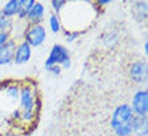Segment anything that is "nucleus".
<instances>
[{"instance_id": "obj_5", "label": "nucleus", "mask_w": 148, "mask_h": 136, "mask_svg": "<svg viewBox=\"0 0 148 136\" xmlns=\"http://www.w3.org/2000/svg\"><path fill=\"white\" fill-rule=\"evenodd\" d=\"M27 45L30 46H40L46 38V31H45V28L42 26H34V27L27 32Z\"/></svg>"}, {"instance_id": "obj_16", "label": "nucleus", "mask_w": 148, "mask_h": 136, "mask_svg": "<svg viewBox=\"0 0 148 136\" xmlns=\"http://www.w3.org/2000/svg\"><path fill=\"white\" fill-rule=\"evenodd\" d=\"M7 43V34L5 32H1L0 31V47L4 46Z\"/></svg>"}, {"instance_id": "obj_8", "label": "nucleus", "mask_w": 148, "mask_h": 136, "mask_svg": "<svg viewBox=\"0 0 148 136\" xmlns=\"http://www.w3.org/2000/svg\"><path fill=\"white\" fill-rule=\"evenodd\" d=\"M31 57V49L27 43L24 42L22 43L18 49H16V54H15V62L16 63H24L27 62Z\"/></svg>"}, {"instance_id": "obj_2", "label": "nucleus", "mask_w": 148, "mask_h": 136, "mask_svg": "<svg viewBox=\"0 0 148 136\" xmlns=\"http://www.w3.org/2000/svg\"><path fill=\"white\" fill-rule=\"evenodd\" d=\"M62 63L65 67H69L70 66V57H69V51H67L66 47L61 46V45H55L51 50L50 55L46 61V67L50 69L53 66H58Z\"/></svg>"}, {"instance_id": "obj_11", "label": "nucleus", "mask_w": 148, "mask_h": 136, "mask_svg": "<svg viewBox=\"0 0 148 136\" xmlns=\"http://www.w3.org/2000/svg\"><path fill=\"white\" fill-rule=\"evenodd\" d=\"M19 11V1L18 0H11V1H8L3 8V15L7 18V16H12L18 14Z\"/></svg>"}, {"instance_id": "obj_6", "label": "nucleus", "mask_w": 148, "mask_h": 136, "mask_svg": "<svg viewBox=\"0 0 148 136\" xmlns=\"http://www.w3.org/2000/svg\"><path fill=\"white\" fill-rule=\"evenodd\" d=\"M131 77L139 84L147 81V65L144 62H136L131 67Z\"/></svg>"}, {"instance_id": "obj_3", "label": "nucleus", "mask_w": 148, "mask_h": 136, "mask_svg": "<svg viewBox=\"0 0 148 136\" xmlns=\"http://www.w3.org/2000/svg\"><path fill=\"white\" fill-rule=\"evenodd\" d=\"M133 111L137 113V116H145L148 111V92L140 90L133 97Z\"/></svg>"}, {"instance_id": "obj_9", "label": "nucleus", "mask_w": 148, "mask_h": 136, "mask_svg": "<svg viewBox=\"0 0 148 136\" xmlns=\"http://www.w3.org/2000/svg\"><path fill=\"white\" fill-rule=\"evenodd\" d=\"M132 131L137 133V135H147V117L145 116H137L133 119V127Z\"/></svg>"}, {"instance_id": "obj_13", "label": "nucleus", "mask_w": 148, "mask_h": 136, "mask_svg": "<svg viewBox=\"0 0 148 136\" xmlns=\"http://www.w3.org/2000/svg\"><path fill=\"white\" fill-rule=\"evenodd\" d=\"M50 27H51V30L54 32H58L59 31V27H61V24H59V20H58V18L55 15H53L50 18Z\"/></svg>"}, {"instance_id": "obj_12", "label": "nucleus", "mask_w": 148, "mask_h": 136, "mask_svg": "<svg viewBox=\"0 0 148 136\" xmlns=\"http://www.w3.org/2000/svg\"><path fill=\"white\" fill-rule=\"evenodd\" d=\"M34 3H35V1H32V0L19 1V11H18V14H19L20 18H24L26 15H28V12H30V10L32 8Z\"/></svg>"}, {"instance_id": "obj_14", "label": "nucleus", "mask_w": 148, "mask_h": 136, "mask_svg": "<svg viewBox=\"0 0 148 136\" xmlns=\"http://www.w3.org/2000/svg\"><path fill=\"white\" fill-rule=\"evenodd\" d=\"M10 26V20L8 18H5L4 15H0V30H4Z\"/></svg>"}, {"instance_id": "obj_1", "label": "nucleus", "mask_w": 148, "mask_h": 136, "mask_svg": "<svg viewBox=\"0 0 148 136\" xmlns=\"http://www.w3.org/2000/svg\"><path fill=\"white\" fill-rule=\"evenodd\" d=\"M133 116L132 109L128 105H120L116 108L112 117V128L119 136H128L132 132L133 127Z\"/></svg>"}, {"instance_id": "obj_7", "label": "nucleus", "mask_w": 148, "mask_h": 136, "mask_svg": "<svg viewBox=\"0 0 148 136\" xmlns=\"http://www.w3.org/2000/svg\"><path fill=\"white\" fill-rule=\"evenodd\" d=\"M14 53H15L14 42H7L4 46L0 47V65L11 62L12 58H14Z\"/></svg>"}, {"instance_id": "obj_4", "label": "nucleus", "mask_w": 148, "mask_h": 136, "mask_svg": "<svg viewBox=\"0 0 148 136\" xmlns=\"http://www.w3.org/2000/svg\"><path fill=\"white\" fill-rule=\"evenodd\" d=\"M20 98H22V108H23L24 119H30L34 109V94L28 88H23L20 92Z\"/></svg>"}, {"instance_id": "obj_17", "label": "nucleus", "mask_w": 148, "mask_h": 136, "mask_svg": "<svg viewBox=\"0 0 148 136\" xmlns=\"http://www.w3.org/2000/svg\"><path fill=\"white\" fill-rule=\"evenodd\" d=\"M63 4H66V1H57V0L53 1V5H54V8L57 10V11L61 10V5H63Z\"/></svg>"}, {"instance_id": "obj_10", "label": "nucleus", "mask_w": 148, "mask_h": 136, "mask_svg": "<svg viewBox=\"0 0 148 136\" xmlns=\"http://www.w3.org/2000/svg\"><path fill=\"white\" fill-rule=\"evenodd\" d=\"M43 12H45V10H43L42 4L40 3H34L32 8L30 10V12H28V18H30L31 22H39V20L42 19Z\"/></svg>"}, {"instance_id": "obj_15", "label": "nucleus", "mask_w": 148, "mask_h": 136, "mask_svg": "<svg viewBox=\"0 0 148 136\" xmlns=\"http://www.w3.org/2000/svg\"><path fill=\"white\" fill-rule=\"evenodd\" d=\"M8 96L12 98H18L19 97V90H18V88H15V86H12V88H10L8 89Z\"/></svg>"}]
</instances>
